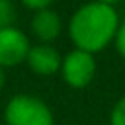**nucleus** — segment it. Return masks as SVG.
I'll list each match as a JSON object with an SVG mask.
<instances>
[{"label":"nucleus","instance_id":"obj_1","mask_svg":"<svg viewBox=\"0 0 125 125\" xmlns=\"http://www.w3.org/2000/svg\"><path fill=\"white\" fill-rule=\"evenodd\" d=\"M121 18L111 2H86L78 6L66 25L74 49L96 55L115 39Z\"/></svg>","mask_w":125,"mask_h":125},{"label":"nucleus","instance_id":"obj_2","mask_svg":"<svg viewBox=\"0 0 125 125\" xmlns=\"http://www.w3.org/2000/svg\"><path fill=\"white\" fill-rule=\"evenodd\" d=\"M4 125H55V115L45 100L16 94L4 105Z\"/></svg>","mask_w":125,"mask_h":125},{"label":"nucleus","instance_id":"obj_3","mask_svg":"<svg viewBox=\"0 0 125 125\" xmlns=\"http://www.w3.org/2000/svg\"><path fill=\"white\" fill-rule=\"evenodd\" d=\"M96 70H98L96 55H90L80 49H70L66 55H62L59 74L66 86H70L74 90H82L92 84Z\"/></svg>","mask_w":125,"mask_h":125},{"label":"nucleus","instance_id":"obj_4","mask_svg":"<svg viewBox=\"0 0 125 125\" xmlns=\"http://www.w3.org/2000/svg\"><path fill=\"white\" fill-rule=\"evenodd\" d=\"M29 49V37L20 27L12 25L0 29V68H12L25 62Z\"/></svg>","mask_w":125,"mask_h":125},{"label":"nucleus","instance_id":"obj_5","mask_svg":"<svg viewBox=\"0 0 125 125\" xmlns=\"http://www.w3.org/2000/svg\"><path fill=\"white\" fill-rule=\"evenodd\" d=\"M61 62H62V55L53 45H47V43L31 45V49L27 53V59H25L27 68L37 76L57 74L61 70Z\"/></svg>","mask_w":125,"mask_h":125},{"label":"nucleus","instance_id":"obj_6","mask_svg":"<svg viewBox=\"0 0 125 125\" xmlns=\"http://www.w3.org/2000/svg\"><path fill=\"white\" fill-rule=\"evenodd\" d=\"M29 29H31V35H33L39 43L51 45L55 39H59V35H61V31H62L61 14H59L53 6H49V8H45V10H39V12L31 14Z\"/></svg>","mask_w":125,"mask_h":125},{"label":"nucleus","instance_id":"obj_7","mask_svg":"<svg viewBox=\"0 0 125 125\" xmlns=\"http://www.w3.org/2000/svg\"><path fill=\"white\" fill-rule=\"evenodd\" d=\"M16 18H18L16 4L10 0H0V29L16 25Z\"/></svg>","mask_w":125,"mask_h":125},{"label":"nucleus","instance_id":"obj_8","mask_svg":"<svg viewBox=\"0 0 125 125\" xmlns=\"http://www.w3.org/2000/svg\"><path fill=\"white\" fill-rule=\"evenodd\" d=\"M109 125H125V94L109 109Z\"/></svg>","mask_w":125,"mask_h":125},{"label":"nucleus","instance_id":"obj_9","mask_svg":"<svg viewBox=\"0 0 125 125\" xmlns=\"http://www.w3.org/2000/svg\"><path fill=\"white\" fill-rule=\"evenodd\" d=\"M113 47L119 53V57L125 59V20H121V23L117 27V33H115V39H113Z\"/></svg>","mask_w":125,"mask_h":125},{"label":"nucleus","instance_id":"obj_10","mask_svg":"<svg viewBox=\"0 0 125 125\" xmlns=\"http://www.w3.org/2000/svg\"><path fill=\"white\" fill-rule=\"evenodd\" d=\"M21 6H23L25 10H29L31 14H35V12H39V10L49 8V6H51V2H49V0H23V2H21Z\"/></svg>","mask_w":125,"mask_h":125},{"label":"nucleus","instance_id":"obj_11","mask_svg":"<svg viewBox=\"0 0 125 125\" xmlns=\"http://www.w3.org/2000/svg\"><path fill=\"white\" fill-rule=\"evenodd\" d=\"M4 86H6V72L4 68H0V92L4 90Z\"/></svg>","mask_w":125,"mask_h":125}]
</instances>
